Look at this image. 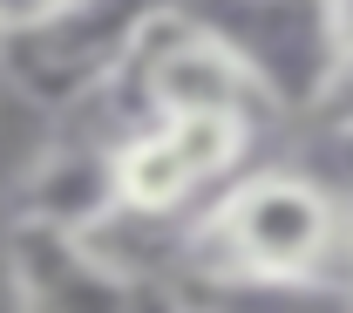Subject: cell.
Segmentation results:
<instances>
[{
  "mask_svg": "<svg viewBox=\"0 0 353 313\" xmlns=\"http://www.w3.org/2000/svg\"><path fill=\"white\" fill-rule=\"evenodd\" d=\"M54 0H0V35H14V28H28V21H41Z\"/></svg>",
  "mask_w": 353,
  "mask_h": 313,
  "instance_id": "30bf717a",
  "label": "cell"
},
{
  "mask_svg": "<svg viewBox=\"0 0 353 313\" xmlns=\"http://www.w3.org/2000/svg\"><path fill=\"white\" fill-rule=\"evenodd\" d=\"M176 0H54L41 21L0 35V89L34 102L41 116H68L123 75L136 41Z\"/></svg>",
  "mask_w": 353,
  "mask_h": 313,
  "instance_id": "7a4b0ae2",
  "label": "cell"
},
{
  "mask_svg": "<svg viewBox=\"0 0 353 313\" xmlns=\"http://www.w3.org/2000/svg\"><path fill=\"white\" fill-rule=\"evenodd\" d=\"M326 35L333 55H353V0H326Z\"/></svg>",
  "mask_w": 353,
  "mask_h": 313,
  "instance_id": "9c48e42d",
  "label": "cell"
},
{
  "mask_svg": "<svg viewBox=\"0 0 353 313\" xmlns=\"http://www.w3.org/2000/svg\"><path fill=\"white\" fill-rule=\"evenodd\" d=\"M190 21H204L279 102V116H306L326 68H333V35H326V0H176Z\"/></svg>",
  "mask_w": 353,
  "mask_h": 313,
  "instance_id": "3957f363",
  "label": "cell"
},
{
  "mask_svg": "<svg viewBox=\"0 0 353 313\" xmlns=\"http://www.w3.org/2000/svg\"><path fill=\"white\" fill-rule=\"evenodd\" d=\"M109 164H116V211H130V218H190L211 198V184L183 164V150L157 116L116 130Z\"/></svg>",
  "mask_w": 353,
  "mask_h": 313,
  "instance_id": "8992f818",
  "label": "cell"
},
{
  "mask_svg": "<svg viewBox=\"0 0 353 313\" xmlns=\"http://www.w3.org/2000/svg\"><path fill=\"white\" fill-rule=\"evenodd\" d=\"M0 95H7V89H0Z\"/></svg>",
  "mask_w": 353,
  "mask_h": 313,
  "instance_id": "8fae6325",
  "label": "cell"
},
{
  "mask_svg": "<svg viewBox=\"0 0 353 313\" xmlns=\"http://www.w3.org/2000/svg\"><path fill=\"white\" fill-rule=\"evenodd\" d=\"M340 279L353 293V184H340Z\"/></svg>",
  "mask_w": 353,
  "mask_h": 313,
  "instance_id": "ba28073f",
  "label": "cell"
},
{
  "mask_svg": "<svg viewBox=\"0 0 353 313\" xmlns=\"http://www.w3.org/2000/svg\"><path fill=\"white\" fill-rule=\"evenodd\" d=\"M0 272H7L14 307L34 313H109L143 300V286L95 245V231H68V225H41V218H7Z\"/></svg>",
  "mask_w": 353,
  "mask_h": 313,
  "instance_id": "277c9868",
  "label": "cell"
},
{
  "mask_svg": "<svg viewBox=\"0 0 353 313\" xmlns=\"http://www.w3.org/2000/svg\"><path fill=\"white\" fill-rule=\"evenodd\" d=\"M61 130L21 164V178L7 191V218H41L68 225V231H95L116 218V164L109 143L116 136L95 130L88 116H54Z\"/></svg>",
  "mask_w": 353,
  "mask_h": 313,
  "instance_id": "5b68a950",
  "label": "cell"
},
{
  "mask_svg": "<svg viewBox=\"0 0 353 313\" xmlns=\"http://www.w3.org/2000/svg\"><path fill=\"white\" fill-rule=\"evenodd\" d=\"M183 266L238 293H347L340 286V184L306 164H245L190 211Z\"/></svg>",
  "mask_w": 353,
  "mask_h": 313,
  "instance_id": "6da1fadb",
  "label": "cell"
},
{
  "mask_svg": "<svg viewBox=\"0 0 353 313\" xmlns=\"http://www.w3.org/2000/svg\"><path fill=\"white\" fill-rule=\"evenodd\" d=\"M306 123H312L319 143L353 136V55H333V68H326V82H319V95H312Z\"/></svg>",
  "mask_w": 353,
  "mask_h": 313,
  "instance_id": "52a82bcc",
  "label": "cell"
}]
</instances>
